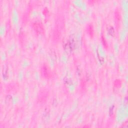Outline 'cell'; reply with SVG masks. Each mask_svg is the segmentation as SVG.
<instances>
[{
  "mask_svg": "<svg viewBox=\"0 0 128 128\" xmlns=\"http://www.w3.org/2000/svg\"><path fill=\"white\" fill-rule=\"evenodd\" d=\"M40 74L42 77L46 79L50 78L52 76V72L48 65L46 63L42 64L40 67Z\"/></svg>",
  "mask_w": 128,
  "mask_h": 128,
  "instance_id": "cell-1",
  "label": "cell"
},
{
  "mask_svg": "<svg viewBox=\"0 0 128 128\" xmlns=\"http://www.w3.org/2000/svg\"><path fill=\"white\" fill-rule=\"evenodd\" d=\"M32 28L34 31L38 34H44V32L43 24L40 22H35L32 24Z\"/></svg>",
  "mask_w": 128,
  "mask_h": 128,
  "instance_id": "cell-2",
  "label": "cell"
},
{
  "mask_svg": "<svg viewBox=\"0 0 128 128\" xmlns=\"http://www.w3.org/2000/svg\"><path fill=\"white\" fill-rule=\"evenodd\" d=\"M86 30L88 34L92 38L94 35V29L92 24H88L86 26Z\"/></svg>",
  "mask_w": 128,
  "mask_h": 128,
  "instance_id": "cell-3",
  "label": "cell"
},
{
  "mask_svg": "<svg viewBox=\"0 0 128 128\" xmlns=\"http://www.w3.org/2000/svg\"><path fill=\"white\" fill-rule=\"evenodd\" d=\"M101 40H102V44L106 48H108V42H106V40L105 38L104 37V36L103 35H102L101 36Z\"/></svg>",
  "mask_w": 128,
  "mask_h": 128,
  "instance_id": "cell-4",
  "label": "cell"
}]
</instances>
